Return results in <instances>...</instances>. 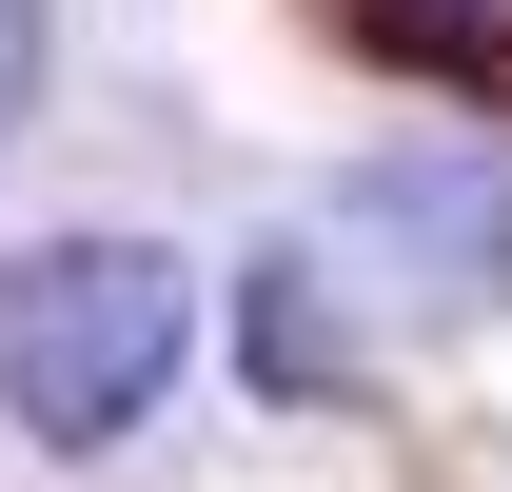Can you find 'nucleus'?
I'll return each mask as SVG.
<instances>
[{
  "mask_svg": "<svg viewBox=\"0 0 512 492\" xmlns=\"http://www.w3.org/2000/svg\"><path fill=\"white\" fill-rule=\"evenodd\" d=\"M316 20H335V40H375V60H453V79L493 60V0H316Z\"/></svg>",
  "mask_w": 512,
  "mask_h": 492,
  "instance_id": "nucleus-3",
  "label": "nucleus"
},
{
  "mask_svg": "<svg viewBox=\"0 0 512 492\" xmlns=\"http://www.w3.org/2000/svg\"><path fill=\"white\" fill-rule=\"evenodd\" d=\"M355 237L414 256V276H453V296H512V158L493 138H414V158L355 178Z\"/></svg>",
  "mask_w": 512,
  "mask_h": 492,
  "instance_id": "nucleus-2",
  "label": "nucleus"
},
{
  "mask_svg": "<svg viewBox=\"0 0 512 492\" xmlns=\"http://www.w3.org/2000/svg\"><path fill=\"white\" fill-rule=\"evenodd\" d=\"M197 355V276L158 237H20L0 256V414L40 453H119Z\"/></svg>",
  "mask_w": 512,
  "mask_h": 492,
  "instance_id": "nucleus-1",
  "label": "nucleus"
},
{
  "mask_svg": "<svg viewBox=\"0 0 512 492\" xmlns=\"http://www.w3.org/2000/svg\"><path fill=\"white\" fill-rule=\"evenodd\" d=\"M40 119V0H0V138Z\"/></svg>",
  "mask_w": 512,
  "mask_h": 492,
  "instance_id": "nucleus-4",
  "label": "nucleus"
}]
</instances>
